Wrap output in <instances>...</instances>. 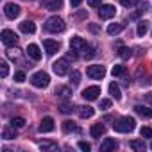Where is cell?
<instances>
[{"label":"cell","instance_id":"cell-1","mask_svg":"<svg viewBox=\"0 0 152 152\" xmlns=\"http://www.w3.org/2000/svg\"><path fill=\"white\" fill-rule=\"evenodd\" d=\"M134 127H136V122L131 116H122V118L115 120V124H113V129L116 132H131V131H134Z\"/></svg>","mask_w":152,"mask_h":152},{"label":"cell","instance_id":"cell-2","mask_svg":"<svg viewBox=\"0 0 152 152\" xmlns=\"http://www.w3.org/2000/svg\"><path fill=\"white\" fill-rule=\"evenodd\" d=\"M64 22H63V18H59V16H50L47 22H45V29L48 31V32H63L64 31Z\"/></svg>","mask_w":152,"mask_h":152},{"label":"cell","instance_id":"cell-3","mask_svg":"<svg viewBox=\"0 0 152 152\" xmlns=\"http://www.w3.org/2000/svg\"><path fill=\"white\" fill-rule=\"evenodd\" d=\"M48 83H50V77H48V73L43 72V70L41 72H36L32 77H31V84L34 88H47Z\"/></svg>","mask_w":152,"mask_h":152},{"label":"cell","instance_id":"cell-4","mask_svg":"<svg viewBox=\"0 0 152 152\" xmlns=\"http://www.w3.org/2000/svg\"><path fill=\"white\" fill-rule=\"evenodd\" d=\"M86 73H88V77H91V79H104L106 68L102 64H91V66H88Z\"/></svg>","mask_w":152,"mask_h":152},{"label":"cell","instance_id":"cell-5","mask_svg":"<svg viewBox=\"0 0 152 152\" xmlns=\"http://www.w3.org/2000/svg\"><path fill=\"white\" fill-rule=\"evenodd\" d=\"M88 47V43L83 39V38H79V36H73L72 39H70V48L77 54V52H81V56H83V52H84V48Z\"/></svg>","mask_w":152,"mask_h":152},{"label":"cell","instance_id":"cell-6","mask_svg":"<svg viewBox=\"0 0 152 152\" xmlns=\"http://www.w3.org/2000/svg\"><path fill=\"white\" fill-rule=\"evenodd\" d=\"M0 36H2V43H4V45H7V47H13V45H16V43H18V36H16L11 29H4Z\"/></svg>","mask_w":152,"mask_h":152},{"label":"cell","instance_id":"cell-7","mask_svg":"<svg viewBox=\"0 0 152 152\" xmlns=\"http://www.w3.org/2000/svg\"><path fill=\"white\" fill-rule=\"evenodd\" d=\"M52 68H54V72H56L57 75H66V73H68V70H70L68 59H66V57H63V59H57V61L52 64Z\"/></svg>","mask_w":152,"mask_h":152},{"label":"cell","instance_id":"cell-8","mask_svg":"<svg viewBox=\"0 0 152 152\" xmlns=\"http://www.w3.org/2000/svg\"><path fill=\"white\" fill-rule=\"evenodd\" d=\"M4 15H6L9 20H15V18L20 15V6L15 4V2H7V4L4 6Z\"/></svg>","mask_w":152,"mask_h":152},{"label":"cell","instance_id":"cell-9","mask_svg":"<svg viewBox=\"0 0 152 152\" xmlns=\"http://www.w3.org/2000/svg\"><path fill=\"white\" fill-rule=\"evenodd\" d=\"M115 15H116V9H115V6H111V4H104V6L99 7V16H100L102 20H109V18H113Z\"/></svg>","mask_w":152,"mask_h":152},{"label":"cell","instance_id":"cell-10","mask_svg":"<svg viewBox=\"0 0 152 152\" xmlns=\"http://www.w3.org/2000/svg\"><path fill=\"white\" fill-rule=\"evenodd\" d=\"M99 95H100V88L99 86H90V88H86L83 91V99L84 100H97Z\"/></svg>","mask_w":152,"mask_h":152},{"label":"cell","instance_id":"cell-11","mask_svg":"<svg viewBox=\"0 0 152 152\" xmlns=\"http://www.w3.org/2000/svg\"><path fill=\"white\" fill-rule=\"evenodd\" d=\"M43 47H45V50H47L48 56H54V54L61 48L59 41H54V39H45V41H43Z\"/></svg>","mask_w":152,"mask_h":152},{"label":"cell","instance_id":"cell-12","mask_svg":"<svg viewBox=\"0 0 152 152\" xmlns=\"http://www.w3.org/2000/svg\"><path fill=\"white\" fill-rule=\"evenodd\" d=\"M54 118L52 116H45L39 124V132H52L54 131Z\"/></svg>","mask_w":152,"mask_h":152},{"label":"cell","instance_id":"cell-13","mask_svg":"<svg viewBox=\"0 0 152 152\" xmlns=\"http://www.w3.org/2000/svg\"><path fill=\"white\" fill-rule=\"evenodd\" d=\"M115 148H118V141H116L115 138H106V140L102 141V145H100V150H102V152L115 150Z\"/></svg>","mask_w":152,"mask_h":152},{"label":"cell","instance_id":"cell-14","mask_svg":"<svg viewBox=\"0 0 152 152\" xmlns=\"http://www.w3.org/2000/svg\"><path fill=\"white\" fill-rule=\"evenodd\" d=\"M27 54H29V57L34 59V61H39V59H41V50H39V47L34 45V43H31V45L27 47Z\"/></svg>","mask_w":152,"mask_h":152},{"label":"cell","instance_id":"cell-15","mask_svg":"<svg viewBox=\"0 0 152 152\" xmlns=\"http://www.w3.org/2000/svg\"><path fill=\"white\" fill-rule=\"evenodd\" d=\"M63 131H64V132H75V134H81V127L75 124V122H72V120H66V122L63 124Z\"/></svg>","mask_w":152,"mask_h":152},{"label":"cell","instance_id":"cell-16","mask_svg":"<svg viewBox=\"0 0 152 152\" xmlns=\"http://www.w3.org/2000/svg\"><path fill=\"white\" fill-rule=\"evenodd\" d=\"M43 6L48 11H57L63 7V0H43Z\"/></svg>","mask_w":152,"mask_h":152},{"label":"cell","instance_id":"cell-17","mask_svg":"<svg viewBox=\"0 0 152 152\" xmlns=\"http://www.w3.org/2000/svg\"><path fill=\"white\" fill-rule=\"evenodd\" d=\"M20 31L25 32V34H34V32H36V25H34V22L25 20V22L20 23Z\"/></svg>","mask_w":152,"mask_h":152},{"label":"cell","instance_id":"cell-18","mask_svg":"<svg viewBox=\"0 0 152 152\" xmlns=\"http://www.w3.org/2000/svg\"><path fill=\"white\" fill-rule=\"evenodd\" d=\"M90 132H91V136H93V138H100V136L106 132V127H104L102 124H93V125H91V129H90Z\"/></svg>","mask_w":152,"mask_h":152},{"label":"cell","instance_id":"cell-19","mask_svg":"<svg viewBox=\"0 0 152 152\" xmlns=\"http://www.w3.org/2000/svg\"><path fill=\"white\" fill-rule=\"evenodd\" d=\"M134 111L143 118H152V109H148L145 106H134Z\"/></svg>","mask_w":152,"mask_h":152},{"label":"cell","instance_id":"cell-20","mask_svg":"<svg viewBox=\"0 0 152 152\" xmlns=\"http://www.w3.org/2000/svg\"><path fill=\"white\" fill-rule=\"evenodd\" d=\"M124 29H125V25H124V23H111V25L107 27V34H109V36H115V34L122 32Z\"/></svg>","mask_w":152,"mask_h":152},{"label":"cell","instance_id":"cell-21","mask_svg":"<svg viewBox=\"0 0 152 152\" xmlns=\"http://www.w3.org/2000/svg\"><path fill=\"white\" fill-rule=\"evenodd\" d=\"M109 93H111V97H113L115 100H120V99H122V93H120V86H118L116 83H111V84H109Z\"/></svg>","mask_w":152,"mask_h":152},{"label":"cell","instance_id":"cell-22","mask_svg":"<svg viewBox=\"0 0 152 152\" xmlns=\"http://www.w3.org/2000/svg\"><path fill=\"white\" fill-rule=\"evenodd\" d=\"M56 95L61 97V99H68V97L72 95V90H70L68 86H57V88H56Z\"/></svg>","mask_w":152,"mask_h":152},{"label":"cell","instance_id":"cell-23","mask_svg":"<svg viewBox=\"0 0 152 152\" xmlns=\"http://www.w3.org/2000/svg\"><path fill=\"white\" fill-rule=\"evenodd\" d=\"M81 111H79V116L81 118H91L93 115H95V109L93 107H90V106H83V107H79Z\"/></svg>","mask_w":152,"mask_h":152},{"label":"cell","instance_id":"cell-24","mask_svg":"<svg viewBox=\"0 0 152 152\" xmlns=\"http://www.w3.org/2000/svg\"><path fill=\"white\" fill-rule=\"evenodd\" d=\"M118 56H120V59L127 61V59H131V57H132V50H131V48H127V47H120Z\"/></svg>","mask_w":152,"mask_h":152},{"label":"cell","instance_id":"cell-25","mask_svg":"<svg viewBox=\"0 0 152 152\" xmlns=\"http://www.w3.org/2000/svg\"><path fill=\"white\" fill-rule=\"evenodd\" d=\"M129 147H131L132 150H138V152H143V150H145V143H143V140H132V141L129 143Z\"/></svg>","mask_w":152,"mask_h":152},{"label":"cell","instance_id":"cell-26","mask_svg":"<svg viewBox=\"0 0 152 152\" xmlns=\"http://www.w3.org/2000/svg\"><path fill=\"white\" fill-rule=\"evenodd\" d=\"M147 31H148V22H147V20H141V22L138 23V29H136L138 36H145Z\"/></svg>","mask_w":152,"mask_h":152},{"label":"cell","instance_id":"cell-27","mask_svg":"<svg viewBox=\"0 0 152 152\" xmlns=\"http://www.w3.org/2000/svg\"><path fill=\"white\" fill-rule=\"evenodd\" d=\"M38 147L41 150H57V143L56 141H41Z\"/></svg>","mask_w":152,"mask_h":152},{"label":"cell","instance_id":"cell-28","mask_svg":"<svg viewBox=\"0 0 152 152\" xmlns=\"http://www.w3.org/2000/svg\"><path fill=\"white\" fill-rule=\"evenodd\" d=\"M23 125H25V118H22V116H15V118H11V127L20 129V127H23Z\"/></svg>","mask_w":152,"mask_h":152},{"label":"cell","instance_id":"cell-29","mask_svg":"<svg viewBox=\"0 0 152 152\" xmlns=\"http://www.w3.org/2000/svg\"><path fill=\"white\" fill-rule=\"evenodd\" d=\"M2 138H4V140H15V138H16V131H15V127H11V129H4Z\"/></svg>","mask_w":152,"mask_h":152},{"label":"cell","instance_id":"cell-30","mask_svg":"<svg viewBox=\"0 0 152 152\" xmlns=\"http://www.w3.org/2000/svg\"><path fill=\"white\" fill-rule=\"evenodd\" d=\"M70 81H72V84H79V83H81V73H79L77 70H73V72L70 73Z\"/></svg>","mask_w":152,"mask_h":152},{"label":"cell","instance_id":"cell-31","mask_svg":"<svg viewBox=\"0 0 152 152\" xmlns=\"http://www.w3.org/2000/svg\"><path fill=\"white\" fill-rule=\"evenodd\" d=\"M124 73H125V66H124V64H115V66H113V75H115V77L124 75Z\"/></svg>","mask_w":152,"mask_h":152},{"label":"cell","instance_id":"cell-32","mask_svg":"<svg viewBox=\"0 0 152 152\" xmlns=\"http://www.w3.org/2000/svg\"><path fill=\"white\" fill-rule=\"evenodd\" d=\"M72 109H73V104H70V102H63L61 106H59V111L61 113H72Z\"/></svg>","mask_w":152,"mask_h":152},{"label":"cell","instance_id":"cell-33","mask_svg":"<svg viewBox=\"0 0 152 152\" xmlns=\"http://www.w3.org/2000/svg\"><path fill=\"white\" fill-rule=\"evenodd\" d=\"M7 73H9V64L6 61L0 63V77H7Z\"/></svg>","mask_w":152,"mask_h":152},{"label":"cell","instance_id":"cell-34","mask_svg":"<svg viewBox=\"0 0 152 152\" xmlns=\"http://www.w3.org/2000/svg\"><path fill=\"white\" fill-rule=\"evenodd\" d=\"M93 56H95V50H93V47L88 45V47L84 48V52H83V57H84V59H91Z\"/></svg>","mask_w":152,"mask_h":152},{"label":"cell","instance_id":"cell-35","mask_svg":"<svg viewBox=\"0 0 152 152\" xmlns=\"http://www.w3.org/2000/svg\"><path fill=\"white\" fill-rule=\"evenodd\" d=\"M147 9H148V4H147V2H143V4H140V9H138V11H136V13H134V15H132L131 18H136V16H140V15H143V13H145Z\"/></svg>","mask_w":152,"mask_h":152},{"label":"cell","instance_id":"cell-36","mask_svg":"<svg viewBox=\"0 0 152 152\" xmlns=\"http://www.w3.org/2000/svg\"><path fill=\"white\" fill-rule=\"evenodd\" d=\"M140 134H141V138H152V129L150 127H141Z\"/></svg>","mask_w":152,"mask_h":152},{"label":"cell","instance_id":"cell-37","mask_svg":"<svg viewBox=\"0 0 152 152\" xmlns=\"http://www.w3.org/2000/svg\"><path fill=\"white\" fill-rule=\"evenodd\" d=\"M140 2V0H120V4L124 6V7H132V6H136Z\"/></svg>","mask_w":152,"mask_h":152},{"label":"cell","instance_id":"cell-38","mask_svg":"<svg viewBox=\"0 0 152 152\" xmlns=\"http://www.w3.org/2000/svg\"><path fill=\"white\" fill-rule=\"evenodd\" d=\"M15 81H16V83H23V81H25V72H22V70L16 72V73H15Z\"/></svg>","mask_w":152,"mask_h":152},{"label":"cell","instance_id":"cell-39","mask_svg":"<svg viewBox=\"0 0 152 152\" xmlns=\"http://www.w3.org/2000/svg\"><path fill=\"white\" fill-rule=\"evenodd\" d=\"M18 54H20V50H18V48H9V50H7V57H11V59H16V57H18Z\"/></svg>","mask_w":152,"mask_h":152},{"label":"cell","instance_id":"cell-40","mask_svg":"<svg viewBox=\"0 0 152 152\" xmlns=\"http://www.w3.org/2000/svg\"><path fill=\"white\" fill-rule=\"evenodd\" d=\"M79 148L84 150V152H90V150H91V145L86 143V141H79Z\"/></svg>","mask_w":152,"mask_h":152},{"label":"cell","instance_id":"cell-41","mask_svg":"<svg viewBox=\"0 0 152 152\" xmlns=\"http://www.w3.org/2000/svg\"><path fill=\"white\" fill-rule=\"evenodd\" d=\"M109 107H111V100H109V99L100 100V109H109Z\"/></svg>","mask_w":152,"mask_h":152},{"label":"cell","instance_id":"cell-42","mask_svg":"<svg viewBox=\"0 0 152 152\" xmlns=\"http://www.w3.org/2000/svg\"><path fill=\"white\" fill-rule=\"evenodd\" d=\"M88 4H90V7H100L102 6L100 0H88Z\"/></svg>","mask_w":152,"mask_h":152},{"label":"cell","instance_id":"cell-43","mask_svg":"<svg viewBox=\"0 0 152 152\" xmlns=\"http://www.w3.org/2000/svg\"><path fill=\"white\" fill-rule=\"evenodd\" d=\"M81 2H83V0H70V6L72 7H77V6H81Z\"/></svg>","mask_w":152,"mask_h":152},{"label":"cell","instance_id":"cell-44","mask_svg":"<svg viewBox=\"0 0 152 152\" xmlns=\"http://www.w3.org/2000/svg\"><path fill=\"white\" fill-rule=\"evenodd\" d=\"M145 100H147L148 104H152V91H148V93L145 95Z\"/></svg>","mask_w":152,"mask_h":152},{"label":"cell","instance_id":"cell-45","mask_svg":"<svg viewBox=\"0 0 152 152\" xmlns=\"http://www.w3.org/2000/svg\"><path fill=\"white\" fill-rule=\"evenodd\" d=\"M150 148H152V141H150Z\"/></svg>","mask_w":152,"mask_h":152}]
</instances>
